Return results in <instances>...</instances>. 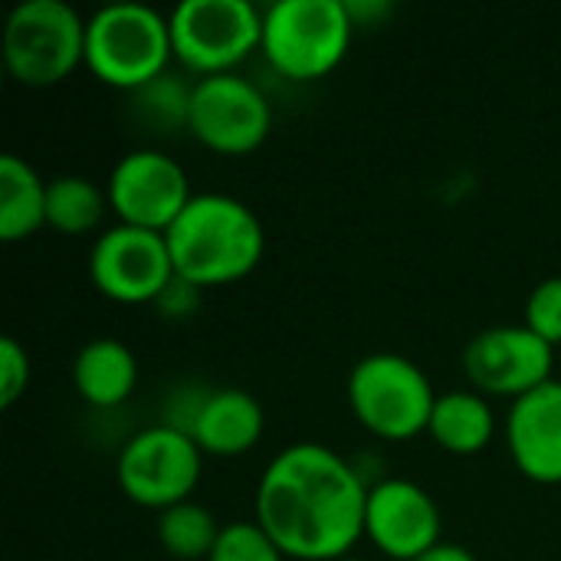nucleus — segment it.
<instances>
[{
  "instance_id": "nucleus-7",
  "label": "nucleus",
  "mask_w": 561,
  "mask_h": 561,
  "mask_svg": "<svg viewBox=\"0 0 561 561\" xmlns=\"http://www.w3.org/2000/svg\"><path fill=\"white\" fill-rule=\"evenodd\" d=\"M168 16L174 59L197 76L233 72L263 43V10L253 0H181Z\"/></svg>"
},
{
  "instance_id": "nucleus-3",
  "label": "nucleus",
  "mask_w": 561,
  "mask_h": 561,
  "mask_svg": "<svg viewBox=\"0 0 561 561\" xmlns=\"http://www.w3.org/2000/svg\"><path fill=\"white\" fill-rule=\"evenodd\" d=\"M171 59V16L145 0H112L85 20V66L105 85L135 92Z\"/></svg>"
},
{
  "instance_id": "nucleus-27",
  "label": "nucleus",
  "mask_w": 561,
  "mask_h": 561,
  "mask_svg": "<svg viewBox=\"0 0 561 561\" xmlns=\"http://www.w3.org/2000/svg\"><path fill=\"white\" fill-rule=\"evenodd\" d=\"M335 561H368V559H362V556H342V559H335Z\"/></svg>"
},
{
  "instance_id": "nucleus-10",
  "label": "nucleus",
  "mask_w": 561,
  "mask_h": 561,
  "mask_svg": "<svg viewBox=\"0 0 561 561\" xmlns=\"http://www.w3.org/2000/svg\"><path fill=\"white\" fill-rule=\"evenodd\" d=\"M89 279L112 302H158V296L174 279L164 233L131 224L105 227L89 250Z\"/></svg>"
},
{
  "instance_id": "nucleus-20",
  "label": "nucleus",
  "mask_w": 561,
  "mask_h": 561,
  "mask_svg": "<svg viewBox=\"0 0 561 561\" xmlns=\"http://www.w3.org/2000/svg\"><path fill=\"white\" fill-rule=\"evenodd\" d=\"M217 516L194 500L174 503L158 513V542L161 549L178 561H207L217 539H220Z\"/></svg>"
},
{
  "instance_id": "nucleus-18",
  "label": "nucleus",
  "mask_w": 561,
  "mask_h": 561,
  "mask_svg": "<svg viewBox=\"0 0 561 561\" xmlns=\"http://www.w3.org/2000/svg\"><path fill=\"white\" fill-rule=\"evenodd\" d=\"M46 184L26 158L0 154V237L7 243L46 227Z\"/></svg>"
},
{
  "instance_id": "nucleus-12",
  "label": "nucleus",
  "mask_w": 561,
  "mask_h": 561,
  "mask_svg": "<svg viewBox=\"0 0 561 561\" xmlns=\"http://www.w3.org/2000/svg\"><path fill=\"white\" fill-rule=\"evenodd\" d=\"M556 345L523 325H490L463 348V371L480 394L519 398L552 378Z\"/></svg>"
},
{
  "instance_id": "nucleus-19",
  "label": "nucleus",
  "mask_w": 561,
  "mask_h": 561,
  "mask_svg": "<svg viewBox=\"0 0 561 561\" xmlns=\"http://www.w3.org/2000/svg\"><path fill=\"white\" fill-rule=\"evenodd\" d=\"M108 191L85 174H59L46 184V227L59 233H89L102 224Z\"/></svg>"
},
{
  "instance_id": "nucleus-14",
  "label": "nucleus",
  "mask_w": 561,
  "mask_h": 561,
  "mask_svg": "<svg viewBox=\"0 0 561 561\" xmlns=\"http://www.w3.org/2000/svg\"><path fill=\"white\" fill-rule=\"evenodd\" d=\"M506 447L526 480L561 483V378H549L510 404Z\"/></svg>"
},
{
  "instance_id": "nucleus-9",
  "label": "nucleus",
  "mask_w": 561,
  "mask_h": 561,
  "mask_svg": "<svg viewBox=\"0 0 561 561\" xmlns=\"http://www.w3.org/2000/svg\"><path fill=\"white\" fill-rule=\"evenodd\" d=\"M273 128V105L266 92L240 76H201L191 89L187 131L220 154H247L266 141Z\"/></svg>"
},
{
  "instance_id": "nucleus-15",
  "label": "nucleus",
  "mask_w": 561,
  "mask_h": 561,
  "mask_svg": "<svg viewBox=\"0 0 561 561\" xmlns=\"http://www.w3.org/2000/svg\"><path fill=\"white\" fill-rule=\"evenodd\" d=\"M266 427L263 404L243 388H210L194 424L191 437L210 457H237L260 444Z\"/></svg>"
},
{
  "instance_id": "nucleus-2",
  "label": "nucleus",
  "mask_w": 561,
  "mask_h": 561,
  "mask_svg": "<svg viewBox=\"0 0 561 561\" xmlns=\"http://www.w3.org/2000/svg\"><path fill=\"white\" fill-rule=\"evenodd\" d=\"M174 276L210 289L253 273L266 250L263 220L250 204L224 191H204L187 201L164 230Z\"/></svg>"
},
{
  "instance_id": "nucleus-17",
  "label": "nucleus",
  "mask_w": 561,
  "mask_h": 561,
  "mask_svg": "<svg viewBox=\"0 0 561 561\" xmlns=\"http://www.w3.org/2000/svg\"><path fill=\"white\" fill-rule=\"evenodd\" d=\"M427 434L444 450L470 457L490 447V440L496 437V411L480 391H467V388L447 391V394H437Z\"/></svg>"
},
{
  "instance_id": "nucleus-23",
  "label": "nucleus",
  "mask_w": 561,
  "mask_h": 561,
  "mask_svg": "<svg viewBox=\"0 0 561 561\" xmlns=\"http://www.w3.org/2000/svg\"><path fill=\"white\" fill-rule=\"evenodd\" d=\"M526 325L549 345H561V276L542 279L526 299Z\"/></svg>"
},
{
  "instance_id": "nucleus-16",
  "label": "nucleus",
  "mask_w": 561,
  "mask_h": 561,
  "mask_svg": "<svg viewBox=\"0 0 561 561\" xmlns=\"http://www.w3.org/2000/svg\"><path fill=\"white\" fill-rule=\"evenodd\" d=\"M72 385L85 404L118 408L138 385V358L122 339H89L72 358Z\"/></svg>"
},
{
  "instance_id": "nucleus-22",
  "label": "nucleus",
  "mask_w": 561,
  "mask_h": 561,
  "mask_svg": "<svg viewBox=\"0 0 561 561\" xmlns=\"http://www.w3.org/2000/svg\"><path fill=\"white\" fill-rule=\"evenodd\" d=\"M207 561H286V556L256 519H243L220 529V539Z\"/></svg>"
},
{
  "instance_id": "nucleus-11",
  "label": "nucleus",
  "mask_w": 561,
  "mask_h": 561,
  "mask_svg": "<svg viewBox=\"0 0 561 561\" xmlns=\"http://www.w3.org/2000/svg\"><path fill=\"white\" fill-rule=\"evenodd\" d=\"M105 191L118 224L158 230V233H164L194 197L184 164L158 148L125 151L112 164Z\"/></svg>"
},
{
  "instance_id": "nucleus-5",
  "label": "nucleus",
  "mask_w": 561,
  "mask_h": 561,
  "mask_svg": "<svg viewBox=\"0 0 561 561\" xmlns=\"http://www.w3.org/2000/svg\"><path fill=\"white\" fill-rule=\"evenodd\" d=\"M437 391L424 368L398 352H371L348 371V408L381 440H411L427 431Z\"/></svg>"
},
{
  "instance_id": "nucleus-13",
  "label": "nucleus",
  "mask_w": 561,
  "mask_h": 561,
  "mask_svg": "<svg viewBox=\"0 0 561 561\" xmlns=\"http://www.w3.org/2000/svg\"><path fill=\"white\" fill-rule=\"evenodd\" d=\"M365 536L388 559L414 561L440 546V506L408 477H385L371 483L365 506Z\"/></svg>"
},
{
  "instance_id": "nucleus-4",
  "label": "nucleus",
  "mask_w": 561,
  "mask_h": 561,
  "mask_svg": "<svg viewBox=\"0 0 561 561\" xmlns=\"http://www.w3.org/2000/svg\"><path fill=\"white\" fill-rule=\"evenodd\" d=\"M355 20L345 0H273L263 10V56L296 82L329 76L348 53Z\"/></svg>"
},
{
  "instance_id": "nucleus-24",
  "label": "nucleus",
  "mask_w": 561,
  "mask_h": 561,
  "mask_svg": "<svg viewBox=\"0 0 561 561\" xmlns=\"http://www.w3.org/2000/svg\"><path fill=\"white\" fill-rule=\"evenodd\" d=\"M30 385V355L26 348L13 339H0V404L10 408Z\"/></svg>"
},
{
  "instance_id": "nucleus-21",
  "label": "nucleus",
  "mask_w": 561,
  "mask_h": 561,
  "mask_svg": "<svg viewBox=\"0 0 561 561\" xmlns=\"http://www.w3.org/2000/svg\"><path fill=\"white\" fill-rule=\"evenodd\" d=\"M191 89H194V82L187 85V82H181L178 76L161 72L158 79H151V82H145L141 89H135V92H131V99L138 102L141 115H145L151 125L174 131V128L187 125V112H191Z\"/></svg>"
},
{
  "instance_id": "nucleus-6",
  "label": "nucleus",
  "mask_w": 561,
  "mask_h": 561,
  "mask_svg": "<svg viewBox=\"0 0 561 561\" xmlns=\"http://www.w3.org/2000/svg\"><path fill=\"white\" fill-rule=\"evenodd\" d=\"M85 20L69 0H20L3 23V62L23 85L62 82L85 62Z\"/></svg>"
},
{
  "instance_id": "nucleus-8",
  "label": "nucleus",
  "mask_w": 561,
  "mask_h": 561,
  "mask_svg": "<svg viewBox=\"0 0 561 561\" xmlns=\"http://www.w3.org/2000/svg\"><path fill=\"white\" fill-rule=\"evenodd\" d=\"M204 467V450L197 440L164 421L135 431L115 460V477L122 493L148 510H168L191 500Z\"/></svg>"
},
{
  "instance_id": "nucleus-25",
  "label": "nucleus",
  "mask_w": 561,
  "mask_h": 561,
  "mask_svg": "<svg viewBox=\"0 0 561 561\" xmlns=\"http://www.w3.org/2000/svg\"><path fill=\"white\" fill-rule=\"evenodd\" d=\"M197 302H201V286H194V283H187V279H181V276H174L171 283H168V289L158 296V309L168 316V319H187L194 309H197Z\"/></svg>"
},
{
  "instance_id": "nucleus-26",
  "label": "nucleus",
  "mask_w": 561,
  "mask_h": 561,
  "mask_svg": "<svg viewBox=\"0 0 561 561\" xmlns=\"http://www.w3.org/2000/svg\"><path fill=\"white\" fill-rule=\"evenodd\" d=\"M414 561H477V556L460 542H440V546H434L431 552L417 556Z\"/></svg>"
},
{
  "instance_id": "nucleus-1",
  "label": "nucleus",
  "mask_w": 561,
  "mask_h": 561,
  "mask_svg": "<svg viewBox=\"0 0 561 561\" xmlns=\"http://www.w3.org/2000/svg\"><path fill=\"white\" fill-rule=\"evenodd\" d=\"M365 473L325 444H289L256 483V523L286 559L335 561L365 536Z\"/></svg>"
}]
</instances>
